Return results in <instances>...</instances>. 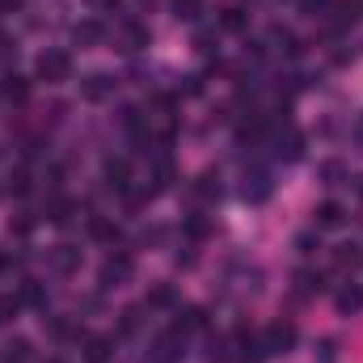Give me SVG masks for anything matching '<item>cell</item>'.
<instances>
[{"label": "cell", "instance_id": "cell-1", "mask_svg": "<svg viewBox=\"0 0 363 363\" xmlns=\"http://www.w3.org/2000/svg\"><path fill=\"white\" fill-rule=\"evenodd\" d=\"M38 77H42V81H51V85L68 81V77H72V59H68V51H42V55H38Z\"/></svg>", "mask_w": 363, "mask_h": 363}, {"label": "cell", "instance_id": "cell-2", "mask_svg": "<svg viewBox=\"0 0 363 363\" xmlns=\"http://www.w3.org/2000/svg\"><path fill=\"white\" fill-rule=\"evenodd\" d=\"M237 363H266V355H271V351H266V338H254V334H245V330H241L237 334Z\"/></svg>", "mask_w": 363, "mask_h": 363}, {"label": "cell", "instance_id": "cell-3", "mask_svg": "<svg viewBox=\"0 0 363 363\" xmlns=\"http://www.w3.org/2000/svg\"><path fill=\"white\" fill-rule=\"evenodd\" d=\"M127 279H131V254L106 258V266H102V287H118V283H127Z\"/></svg>", "mask_w": 363, "mask_h": 363}, {"label": "cell", "instance_id": "cell-4", "mask_svg": "<svg viewBox=\"0 0 363 363\" xmlns=\"http://www.w3.org/2000/svg\"><path fill=\"white\" fill-rule=\"evenodd\" d=\"M271 190H275L271 174H262V169H254V174H245V186H241V195H245L250 203H266V199H271Z\"/></svg>", "mask_w": 363, "mask_h": 363}, {"label": "cell", "instance_id": "cell-5", "mask_svg": "<svg viewBox=\"0 0 363 363\" xmlns=\"http://www.w3.org/2000/svg\"><path fill=\"white\" fill-rule=\"evenodd\" d=\"M110 93H114V81L106 77V72H93V77L81 81V98H89V102H102V98H110Z\"/></svg>", "mask_w": 363, "mask_h": 363}, {"label": "cell", "instance_id": "cell-6", "mask_svg": "<svg viewBox=\"0 0 363 363\" xmlns=\"http://www.w3.org/2000/svg\"><path fill=\"white\" fill-rule=\"evenodd\" d=\"M296 347V325H271L266 330V351L279 355V351H292Z\"/></svg>", "mask_w": 363, "mask_h": 363}, {"label": "cell", "instance_id": "cell-7", "mask_svg": "<svg viewBox=\"0 0 363 363\" xmlns=\"http://www.w3.org/2000/svg\"><path fill=\"white\" fill-rule=\"evenodd\" d=\"M178 355H182V330H178V334H165V338H157L152 363H174Z\"/></svg>", "mask_w": 363, "mask_h": 363}, {"label": "cell", "instance_id": "cell-8", "mask_svg": "<svg viewBox=\"0 0 363 363\" xmlns=\"http://www.w3.org/2000/svg\"><path fill=\"white\" fill-rule=\"evenodd\" d=\"M51 262H55L59 275H72V271L81 266V250H77V245H59V250L51 254Z\"/></svg>", "mask_w": 363, "mask_h": 363}, {"label": "cell", "instance_id": "cell-9", "mask_svg": "<svg viewBox=\"0 0 363 363\" xmlns=\"http://www.w3.org/2000/svg\"><path fill=\"white\" fill-rule=\"evenodd\" d=\"M106 178H110L114 190H127V178H131L127 161H123V157H110V161H106Z\"/></svg>", "mask_w": 363, "mask_h": 363}, {"label": "cell", "instance_id": "cell-10", "mask_svg": "<svg viewBox=\"0 0 363 363\" xmlns=\"http://www.w3.org/2000/svg\"><path fill=\"white\" fill-rule=\"evenodd\" d=\"M30 359V342L26 338H13V342L0 347V363H26Z\"/></svg>", "mask_w": 363, "mask_h": 363}, {"label": "cell", "instance_id": "cell-11", "mask_svg": "<svg viewBox=\"0 0 363 363\" xmlns=\"http://www.w3.org/2000/svg\"><path fill=\"white\" fill-rule=\"evenodd\" d=\"M342 220H347V215H342L338 203H321L317 207V228H342Z\"/></svg>", "mask_w": 363, "mask_h": 363}, {"label": "cell", "instance_id": "cell-12", "mask_svg": "<svg viewBox=\"0 0 363 363\" xmlns=\"http://www.w3.org/2000/svg\"><path fill=\"white\" fill-rule=\"evenodd\" d=\"M17 300H21V304L42 308V304H46V287H42V283H34V279H26V283H21V292H17Z\"/></svg>", "mask_w": 363, "mask_h": 363}, {"label": "cell", "instance_id": "cell-13", "mask_svg": "<svg viewBox=\"0 0 363 363\" xmlns=\"http://www.w3.org/2000/svg\"><path fill=\"white\" fill-rule=\"evenodd\" d=\"M85 359L89 363H110V338H89V342H85Z\"/></svg>", "mask_w": 363, "mask_h": 363}, {"label": "cell", "instance_id": "cell-14", "mask_svg": "<svg viewBox=\"0 0 363 363\" xmlns=\"http://www.w3.org/2000/svg\"><path fill=\"white\" fill-rule=\"evenodd\" d=\"M0 93H5L9 102H26V93H30V85L21 81V77H5V85H0Z\"/></svg>", "mask_w": 363, "mask_h": 363}, {"label": "cell", "instance_id": "cell-15", "mask_svg": "<svg viewBox=\"0 0 363 363\" xmlns=\"http://www.w3.org/2000/svg\"><path fill=\"white\" fill-rule=\"evenodd\" d=\"M195 199H220V178L215 174H203L195 182Z\"/></svg>", "mask_w": 363, "mask_h": 363}, {"label": "cell", "instance_id": "cell-16", "mask_svg": "<svg viewBox=\"0 0 363 363\" xmlns=\"http://www.w3.org/2000/svg\"><path fill=\"white\" fill-rule=\"evenodd\" d=\"M334 262H338V266H359V262H363V250H359V245H338V250H334Z\"/></svg>", "mask_w": 363, "mask_h": 363}, {"label": "cell", "instance_id": "cell-17", "mask_svg": "<svg viewBox=\"0 0 363 363\" xmlns=\"http://www.w3.org/2000/svg\"><path fill=\"white\" fill-rule=\"evenodd\" d=\"M207 363H228V338H211L207 342Z\"/></svg>", "mask_w": 363, "mask_h": 363}, {"label": "cell", "instance_id": "cell-18", "mask_svg": "<svg viewBox=\"0 0 363 363\" xmlns=\"http://www.w3.org/2000/svg\"><path fill=\"white\" fill-rule=\"evenodd\" d=\"M338 308H342V312H355V308H363V292H359V287H347V292L338 296Z\"/></svg>", "mask_w": 363, "mask_h": 363}, {"label": "cell", "instance_id": "cell-19", "mask_svg": "<svg viewBox=\"0 0 363 363\" xmlns=\"http://www.w3.org/2000/svg\"><path fill=\"white\" fill-rule=\"evenodd\" d=\"M245 21H250V17H245V9H224L220 26H224V30H245Z\"/></svg>", "mask_w": 363, "mask_h": 363}, {"label": "cell", "instance_id": "cell-20", "mask_svg": "<svg viewBox=\"0 0 363 363\" xmlns=\"http://www.w3.org/2000/svg\"><path fill=\"white\" fill-rule=\"evenodd\" d=\"M21 308V300L13 296V292H0V325H5V321H13V312Z\"/></svg>", "mask_w": 363, "mask_h": 363}, {"label": "cell", "instance_id": "cell-21", "mask_svg": "<svg viewBox=\"0 0 363 363\" xmlns=\"http://www.w3.org/2000/svg\"><path fill=\"white\" fill-rule=\"evenodd\" d=\"M72 38H77V42H98L102 38V26H98V21H85V26L72 30Z\"/></svg>", "mask_w": 363, "mask_h": 363}, {"label": "cell", "instance_id": "cell-22", "mask_svg": "<svg viewBox=\"0 0 363 363\" xmlns=\"http://www.w3.org/2000/svg\"><path fill=\"white\" fill-rule=\"evenodd\" d=\"M321 287H325V279H321V275H312V271H304V275H300V292H304V296L321 292Z\"/></svg>", "mask_w": 363, "mask_h": 363}, {"label": "cell", "instance_id": "cell-23", "mask_svg": "<svg viewBox=\"0 0 363 363\" xmlns=\"http://www.w3.org/2000/svg\"><path fill=\"white\" fill-rule=\"evenodd\" d=\"M174 300H178V296H174V287H157V292L148 296V304H152V308H169Z\"/></svg>", "mask_w": 363, "mask_h": 363}, {"label": "cell", "instance_id": "cell-24", "mask_svg": "<svg viewBox=\"0 0 363 363\" xmlns=\"http://www.w3.org/2000/svg\"><path fill=\"white\" fill-rule=\"evenodd\" d=\"M9 190H13V195H30V174H13Z\"/></svg>", "mask_w": 363, "mask_h": 363}, {"label": "cell", "instance_id": "cell-25", "mask_svg": "<svg viewBox=\"0 0 363 363\" xmlns=\"http://www.w3.org/2000/svg\"><path fill=\"white\" fill-rule=\"evenodd\" d=\"M174 9H178V17H186V21H195V17H199V9H195V0H178Z\"/></svg>", "mask_w": 363, "mask_h": 363}, {"label": "cell", "instance_id": "cell-26", "mask_svg": "<svg viewBox=\"0 0 363 363\" xmlns=\"http://www.w3.org/2000/svg\"><path fill=\"white\" fill-rule=\"evenodd\" d=\"M186 232H190V237H203V232H207V220H203V215H190V220H186Z\"/></svg>", "mask_w": 363, "mask_h": 363}, {"label": "cell", "instance_id": "cell-27", "mask_svg": "<svg viewBox=\"0 0 363 363\" xmlns=\"http://www.w3.org/2000/svg\"><path fill=\"white\" fill-rule=\"evenodd\" d=\"M321 5H325V0H300V9H304V13H317Z\"/></svg>", "mask_w": 363, "mask_h": 363}, {"label": "cell", "instance_id": "cell-28", "mask_svg": "<svg viewBox=\"0 0 363 363\" xmlns=\"http://www.w3.org/2000/svg\"><path fill=\"white\" fill-rule=\"evenodd\" d=\"M355 144H363V114H359V123H355Z\"/></svg>", "mask_w": 363, "mask_h": 363}, {"label": "cell", "instance_id": "cell-29", "mask_svg": "<svg viewBox=\"0 0 363 363\" xmlns=\"http://www.w3.org/2000/svg\"><path fill=\"white\" fill-rule=\"evenodd\" d=\"M21 5V0H0V9H17Z\"/></svg>", "mask_w": 363, "mask_h": 363}, {"label": "cell", "instance_id": "cell-30", "mask_svg": "<svg viewBox=\"0 0 363 363\" xmlns=\"http://www.w3.org/2000/svg\"><path fill=\"white\" fill-rule=\"evenodd\" d=\"M355 195H359V199H363V178H355Z\"/></svg>", "mask_w": 363, "mask_h": 363}]
</instances>
